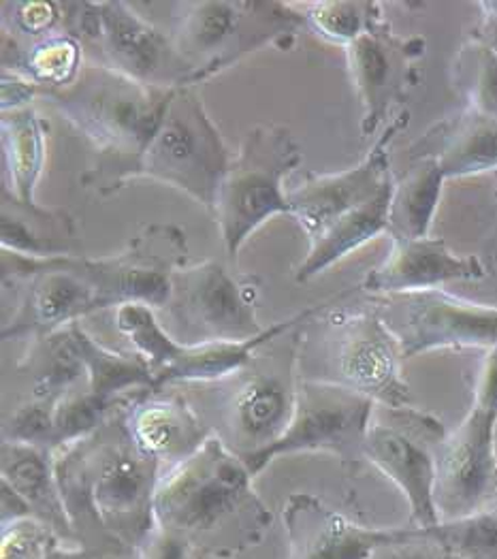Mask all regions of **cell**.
<instances>
[{
  "label": "cell",
  "mask_w": 497,
  "mask_h": 559,
  "mask_svg": "<svg viewBox=\"0 0 497 559\" xmlns=\"http://www.w3.org/2000/svg\"><path fill=\"white\" fill-rule=\"evenodd\" d=\"M84 62V46L67 33L51 35L28 46L2 33V71L28 78L42 93L73 84Z\"/></svg>",
  "instance_id": "28"
},
{
  "label": "cell",
  "mask_w": 497,
  "mask_h": 559,
  "mask_svg": "<svg viewBox=\"0 0 497 559\" xmlns=\"http://www.w3.org/2000/svg\"><path fill=\"white\" fill-rule=\"evenodd\" d=\"M304 160L293 133L282 124L250 129L226 169L212 210L230 263L246 239L273 216H291L284 180Z\"/></svg>",
  "instance_id": "7"
},
{
  "label": "cell",
  "mask_w": 497,
  "mask_h": 559,
  "mask_svg": "<svg viewBox=\"0 0 497 559\" xmlns=\"http://www.w3.org/2000/svg\"><path fill=\"white\" fill-rule=\"evenodd\" d=\"M0 246L31 259L86 257L75 218L60 207L37 201H20L7 188L0 190Z\"/></svg>",
  "instance_id": "23"
},
{
  "label": "cell",
  "mask_w": 497,
  "mask_h": 559,
  "mask_svg": "<svg viewBox=\"0 0 497 559\" xmlns=\"http://www.w3.org/2000/svg\"><path fill=\"white\" fill-rule=\"evenodd\" d=\"M127 427L137 449L165 469L194 455L212 436L180 386L152 389L127 406Z\"/></svg>",
  "instance_id": "21"
},
{
  "label": "cell",
  "mask_w": 497,
  "mask_h": 559,
  "mask_svg": "<svg viewBox=\"0 0 497 559\" xmlns=\"http://www.w3.org/2000/svg\"><path fill=\"white\" fill-rule=\"evenodd\" d=\"M299 325L259 346L237 372L214 382L184 384L192 391L186 395L212 433L246 466L272 449L293 419L299 384Z\"/></svg>",
  "instance_id": "4"
},
{
  "label": "cell",
  "mask_w": 497,
  "mask_h": 559,
  "mask_svg": "<svg viewBox=\"0 0 497 559\" xmlns=\"http://www.w3.org/2000/svg\"><path fill=\"white\" fill-rule=\"evenodd\" d=\"M131 400H111L98 393L86 391H69L54 404V453L91 436L114 413L131 404Z\"/></svg>",
  "instance_id": "33"
},
{
  "label": "cell",
  "mask_w": 497,
  "mask_h": 559,
  "mask_svg": "<svg viewBox=\"0 0 497 559\" xmlns=\"http://www.w3.org/2000/svg\"><path fill=\"white\" fill-rule=\"evenodd\" d=\"M393 187H395V180L382 188L371 201H367L348 216L340 218L338 223H333L329 229L318 235L317 239H312L308 257L297 267V274H295L297 282L315 278L331 265H335L338 261H342L344 257H348L351 252H355L357 248H362L363 243H367L371 237L387 234Z\"/></svg>",
  "instance_id": "27"
},
{
  "label": "cell",
  "mask_w": 497,
  "mask_h": 559,
  "mask_svg": "<svg viewBox=\"0 0 497 559\" xmlns=\"http://www.w3.org/2000/svg\"><path fill=\"white\" fill-rule=\"evenodd\" d=\"M402 344L376 310L317 312L299 325L297 372L304 380L340 384L367 395L378 406H410L402 376Z\"/></svg>",
  "instance_id": "5"
},
{
  "label": "cell",
  "mask_w": 497,
  "mask_h": 559,
  "mask_svg": "<svg viewBox=\"0 0 497 559\" xmlns=\"http://www.w3.org/2000/svg\"><path fill=\"white\" fill-rule=\"evenodd\" d=\"M171 39L190 64V88L263 47L291 49L308 28L293 2L197 0L174 4Z\"/></svg>",
  "instance_id": "6"
},
{
  "label": "cell",
  "mask_w": 497,
  "mask_h": 559,
  "mask_svg": "<svg viewBox=\"0 0 497 559\" xmlns=\"http://www.w3.org/2000/svg\"><path fill=\"white\" fill-rule=\"evenodd\" d=\"M22 368H28L33 373L31 397L51 404L73 391L82 378L86 380V370L75 350L69 325L33 342Z\"/></svg>",
  "instance_id": "31"
},
{
  "label": "cell",
  "mask_w": 497,
  "mask_h": 559,
  "mask_svg": "<svg viewBox=\"0 0 497 559\" xmlns=\"http://www.w3.org/2000/svg\"><path fill=\"white\" fill-rule=\"evenodd\" d=\"M0 472V480L11 485L28 502L39 521L49 525L62 540L67 538L78 543V534L71 525L56 480L51 451L35 444L2 440Z\"/></svg>",
  "instance_id": "25"
},
{
  "label": "cell",
  "mask_w": 497,
  "mask_h": 559,
  "mask_svg": "<svg viewBox=\"0 0 497 559\" xmlns=\"http://www.w3.org/2000/svg\"><path fill=\"white\" fill-rule=\"evenodd\" d=\"M2 485V500H0V523H11V521H17V519H26V516H35L33 509L28 507V502L11 487L7 485L4 480H0ZM37 519V516H35Z\"/></svg>",
  "instance_id": "42"
},
{
  "label": "cell",
  "mask_w": 497,
  "mask_h": 559,
  "mask_svg": "<svg viewBox=\"0 0 497 559\" xmlns=\"http://www.w3.org/2000/svg\"><path fill=\"white\" fill-rule=\"evenodd\" d=\"M2 288L15 310L2 325L4 340L31 344L98 312V295L82 272V257L31 259L2 250Z\"/></svg>",
  "instance_id": "13"
},
{
  "label": "cell",
  "mask_w": 497,
  "mask_h": 559,
  "mask_svg": "<svg viewBox=\"0 0 497 559\" xmlns=\"http://www.w3.org/2000/svg\"><path fill=\"white\" fill-rule=\"evenodd\" d=\"M452 84L468 109L497 122V51L478 39L465 44L452 62Z\"/></svg>",
  "instance_id": "32"
},
{
  "label": "cell",
  "mask_w": 497,
  "mask_h": 559,
  "mask_svg": "<svg viewBox=\"0 0 497 559\" xmlns=\"http://www.w3.org/2000/svg\"><path fill=\"white\" fill-rule=\"evenodd\" d=\"M2 440L35 444L54 453V404L28 400L2 425Z\"/></svg>",
  "instance_id": "37"
},
{
  "label": "cell",
  "mask_w": 497,
  "mask_h": 559,
  "mask_svg": "<svg viewBox=\"0 0 497 559\" xmlns=\"http://www.w3.org/2000/svg\"><path fill=\"white\" fill-rule=\"evenodd\" d=\"M318 306L295 314L288 321H280L268 326L255 340L248 342H221V344H199L188 346L178 342L165 325L158 321L156 310L147 306H122L116 310V329L125 335L137 355L147 364L154 389L184 386L199 382H214L228 373L237 372L250 361L259 346L268 340L308 321Z\"/></svg>",
  "instance_id": "12"
},
{
  "label": "cell",
  "mask_w": 497,
  "mask_h": 559,
  "mask_svg": "<svg viewBox=\"0 0 497 559\" xmlns=\"http://www.w3.org/2000/svg\"><path fill=\"white\" fill-rule=\"evenodd\" d=\"M230 160L233 154L199 94L194 88H178L139 158L135 180L150 178L178 188L212 214Z\"/></svg>",
  "instance_id": "10"
},
{
  "label": "cell",
  "mask_w": 497,
  "mask_h": 559,
  "mask_svg": "<svg viewBox=\"0 0 497 559\" xmlns=\"http://www.w3.org/2000/svg\"><path fill=\"white\" fill-rule=\"evenodd\" d=\"M42 91L28 78L11 71H2V109L26 107L31 98L39 96Z\"/></svg>",
  "instance_id": "41"
},
{
  "label": "cell",
  "mask_w": 497,
  "mask_h": 559,
  "mask_svg": "<svg viewBox=\"0 0 497 559\" xmlns=\"http://www.w3.org/2000/svg\"><path fill=\"white\" fill-rule=\"evenodd\" d=\"M137 551L139 559H201L186 540L161 527H154Z\"/></svg>",
  "instance_id": "39"
},
{
  "label": "cell",
  "mask_w": 497,
  "mask_h": 559,
  "mask_svg": "<svg viewBox=\"0 0 497 559\" xmlns=\"http://www.w3.org/2000/svg\"><path fill=\"white\" fill-rule=\"evenodd\" d=\"M406 122L407 114L404 111L393 118L357 167L340 174H308L301 185L288 190L291 218L297 221L310 241L393 182L389 143Z\"/></svg>",
  "instance_id": "18"
},
{
  "label": "cell",
  "mask_w": 497,
  "mask_h": 559,
  "mask_svg": "<svg viewBox=\"0 0 497 559\" xmlns=\"http://www.w3.org/2000/svg\"><path fill=\"white\" fill-rule=\"evenodd\" d=\"M487 270L478 257L454 254L438 237L398 239L391 254L367 274L363 288L376 295H406L436 290L454 280L485 278Z\"/></svg>",
  "instance_id": "22"
},
{
  "label": "cell",
  "mask_w": 497,
  "mask_h": 559,
  "mask_svg": "<svg viewBox=\"0 0 497 559\" xmlns=\"http://www.w3.org/2000/svg\"><path fill=\"white\" fill-rule=\"evenodd\" d=\"M481 9H483V20L474 39L483 41L485 46L497 51V2H481Z\"/></svg>",
  "instance_id": "43"
},
{
  "label": "cell",
  "mask_w": 497,
  "mask_h": 559,
  "mask_svg": "<svg viewBox=\"0 0 497 559\" xmlns=\"http://www.w3.org/2000/svg\"><path fill=\"white\" fill-rule=\"evenodd\" d=\"M64 33L98 49L100 64L163 91L190 88V64L171 33L156 28L129 2H64Z\"/></svg>",
  "instance_id": "8"
},
{
  "label": "cell",
  "mask_w": 497,
  "mask_h": 559,
  "mask_svg": "<svg viewBox=\"0 0 497 559\" xmlns=\"http://www.w3.org/2000/svg\"><path fill=\"white\" fill-rule=\"evenodd\" d=\"M171 94L86 60L73 84L42 96L94 147L82 185L98 197H111L135 180L139 158L156 135Z\"/></svg>",
  "instance_id": "3"
},
{
  "label": "cell",
  "mask_w": 497,
  "mask_h": 559,
  "mask_svg": "<svg viewBox=\"0 0 497 559\" xmlns=\"http://www.w3.org/2000/svg\"><path fill=\"white\" fill-rule=\"evenodd\" d=\"M184 265H188L186 234L171 223L145 225L118 254L82 257V272L96 288L98 310L131 304L163 310L174 274Z\"/></svg>",
  "instance_id": "16"
},
{
  "label": "cell",
  "mask_w": 497,
  "mask_h": 559,
  "mask_svg": "<svg viewBox=\"0 0 497 559\" xmlns=\"http://www.w3.org/2000/svg\"><path fill=\"white\" fill-rule=\"evenodd\" d=\"M344 49L363 105V138H369L387 122L407 88L416 84L414 62L425 53V41L421 37H400L382 17Z\"/></svg>",
  "instance_id": "19"
},
{
  "label": "cell",
  "mask_w": 497,
  "mask_h": 559,
  "mask_svg": "<svg viewBox=\"0 0 497 559\" xmlns=\"http://www.w3.org/2000/svg\"><path fill=\"white\" fill-rule=\"evenodd\" d=\"M308 20V28L324 41L351 46L357 37L382 20L380 2H304L297 4Z\"/></svg>",
  "instance_id": "34"
},
{
  "label": "cell",
  "mask_w": 497,
  "mask_h": 559,
  "mask_svg": "<svg viewBox=\"0 0 497 559\" xmlns=\"http://www.w3.org/2000/svg\"><path fill=\"white\" fill-rule=\"evenodd\" d=\"M2 188L20 201H35L47 154L46 118L31 105L2 109Z\"/></svg>",
  "instance_id": "26"
},
{
  "label": "cell",
  "mask_w": 497,
  "mask_h": 559,
  "mask_svg": "<svg viewBox=\"0 0 497 559\" xmlns=\"http://www.w3.org/2000/svg\"><path fill=\"white\" fill-rule=\"evenodd\" d=\"M410 152L436 158L447 180L497 169V122L465 109L429 129Z\"/></svg>",
  "instance_id": "24"
},
{
  "label": "cell",
  "mask_w": 497,
  "mask_h": 559,
  "mask_svg": "<svg viewBox=\"0 0 497 559\" xmlns=\"http://www.w3.org/2000/svg\"><path fill=\"white\" fill-rule=\"evenodd\" d=\"M291 547L288 559H371L387 545L402 543L418 527L376 530L351 521L310 493H293L282 511Z\"/></svg>",
  "instance_id": "20"
},
{
  "label": "cell",
  "mask_w": 497,
  "mask_h": 559,
  "mask_svg": "<svg viewBox=\"0 0 497 559\" xmlns=\"http://www.w3.org/2000/svg\"><path fill=\"white\" fill-rule=\"evenodd\" d=\"M259 297L257 276L230 272L216 259L188 263L174 274L163 325L188 346L248 342L268 329L257 317Z\"/></svg>",
  "instance_id": "9"
},
{
  "label": "cell",
  "mask_w": 497,
  "mask_h": 559,
  "mask_svg": "<svg viewBox=\"0 0 497 559\" xmlns=\"http://www.w3.org/2000/svg\"><path fill=\"white\" fill-rule=\"evenodd\" d=\"M445 436L440 420L412 406H376L369 423L363 455L406 496L412 527L427 530L440 523L436 478Z\"/></svg>",
  "instance_id": "14"
},
{
  "label": "cell",
  "mask_w": 497,
  "mask_h": 559,
  "mask_svg": "<svg viewBox=\"0 0 497 559\" xmlns=\"http://www.w3.org/2000/svg\"><path fill=\"white\" fill-rule=\"evenodd\" d=\"M58 540L62 538L44 521L17 519L2 525L0 559H44Z\"/></svg>",
  "instance_id": "38"
},
{
  "label": "cell",
  "mask_w": 497,
  "mask_h": 559,
  "mask_svg": "<svg viewBox=\"0 0 497 559\" xmlns=\"http://www.w3.org/2000/svg\"><path fill=\"white\" fill-rule=\"evenodd\" d=\"M0 9H2V33L24 46L64 33L62 2L4 0Z\"/></svg>",
  "instance_id": "36"
},
{
  "label": "cell",
  "mask_w": 497,
  "mask_h": 559,
  "mask_svg": "<svg viewBox=\"0 0 497 559\" xmlns=\"http://www.w3.org/2000/svg\"><path fill=\"white\" fill-rule=\"evenodd\" d=\"M425 534L452 559H497V514L492 509L440 521Z\"/></svg>",
  "instance_id": "35"
},
{
  "label": "cell",
  "mask_w": 497,
  "mask_h": 559,
  "mask_svg": "<svg viewBox=\"0 0 497 559\" xmlns=\"http://www.w3.org/2000/svg\"><path fill=\"white\" fill-rule=\"evenodd\" d=\"M497 348L487 350L465 419L438 451L436 507L440 521L492 509L497 502Z\"/></svg>",
  "instance_id": "11"
},
{
  "label": "cell",
  "mask_w": 497,
  "mask_h": 559,
  "mask_svg": "<svg viewBox=\"0 0 497 559\" xmlns=\"http://www.w3.org/2000/svg\"><path fill=\"white\" fill-rule=\"evenodd\" d=\"M371 559H452L445 549H440L425 530H416L414 536H410L402 543L387 545L378 549Z\"/></svg>",
  "instance_id": "40"
},
{
  "label": "cell",
  "mask_w": 497,
  "mask_h": 559,
  "mask_svg": "<svg viewBox=\"0 0 497 559\" xmlns=\"http://www.w3.org/2000/svg\"><path fill=\"white\" fill-rule=\"evenodd\" d=\"M44 559H92V554L82 547H64L62 540H58Z\"/></svg>",
  "instance_id": "44"
},
{
  "label": "cell",
  "mask_w": 497,
  "mask_h": 559,
  "mask_svg": "<svg viewBox=\"0 0 497 559\" xmlns=\"http://www.w3.org/2000/svg\"><path fill=\"white\" fill-rule=\"evenodd\" d=\"M376 406L374 400L353 389L299 378L288 429L248 467L257 476L273 460L293 453H329L342 464L357 466L365 460V438Z\"/></svg>",
  "instance_id": "15"
},
{
  "label": "cell",
  "mask_w": 497,
  "mask_h": 559,
  "mask_svg": "<svg viewBox=\"0 0 497 559\" xmlns=\"http://www.w3.org/2000/svg\"><path fill=\"white\" fill-rule=\"evenodd\" d=\"M395 331L404 359L438 348H497V308L474 304L442 288L389 295L378 308Z\"/></svg>",
  "instance_id": "17"
},
{
  "label": "cell",
  "mask_w": 497,
  "mask_h": 559,
  "mask_svg": "<svg viewBox=\"0 0 497 559\" xmlns=\"http://www.w3.org/2000/svg\"><path fill=\"white\" fill-rule=\"evenodd\" d=\"M445 180L447 176L436 158H412L406 174L393 187L387 229L393 241L429 235Z\"/></svg>",
  "instance_id": "30"
},
{
  "label": "cell",
  "mask_w": 497,
  "mask_h": 559,
  "mask_svg": "<svg viewBox=\"0 0 497 559\" xmlns=\"http://www.w3.org/2000/svg\"><path fill=\"white\" fill-rule=\"evenodd\" d=\"M156 527L186 540L201 559L228 558L261 540L272 514L255 474L218 436L163 472L154 493Z\"/></svg>",
  "instance_id": "2"
},
{
  "label": "cell",
  "mask_w": 497,
  "mask_h": 559,
  "mask_svg": "<svg viewBox=\"0 0 497 559\" xmlns=\"http://www.w3.org/2000/svg\"><path fill=\"white\" fill-rule=\"evenodd\" d=\"M127 406L91 436L56 451L54 469L75 534L96 527L139 549L156 527L154 493L165 467L137 449Z\"/></svg>",
  "instance_id": "1"
},
{
  "label": "cell",
  "mask_w": 497,
  "mask_h": 559,
  "mask_svg": "<svg viewBox=\"0 0 497 559\" xmlns=\"http://www.w3.org/2000/svg\"><path fill=\"white\" fill-rule=\"evenodd\" d=\"M75 350L86 370V384L92 393L111 400H131L154 389L147 364L133 353L114 350L96 342L80 323L69 325Z\"/></svg>",
  "instance_id": "29"
}]
</instances>
